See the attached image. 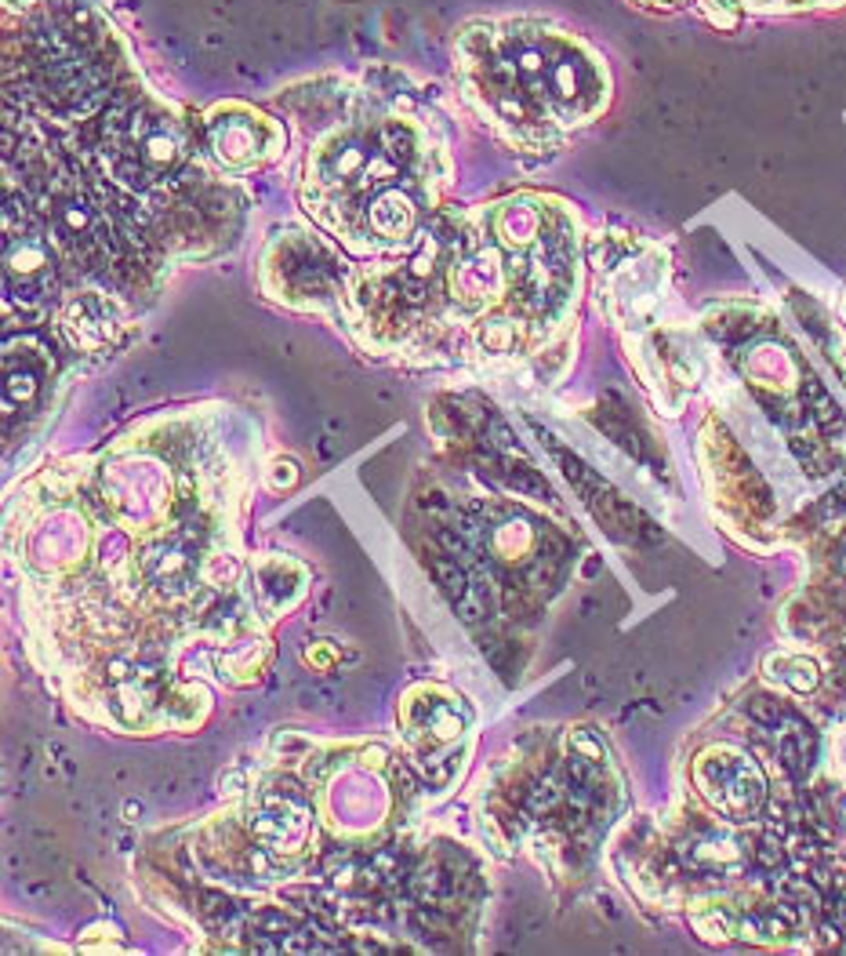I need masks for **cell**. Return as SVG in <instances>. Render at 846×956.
Segmentation results:
<instances>
[{"mask_svg": "<svg viewBox=\"0 0 846 956\" xmlns=\"http://www.w3.org/2000/svg\"><path fill=\"white\" fill-rule=\"evenodd\" d=\"M469 102L520 146H545L553 124H585L607 99L588 48L545 22H480L454 48Z\"/></svg>", "mask_w": 846, "mask_h": 956, "instance_id": "obj_1", "label": "cell"}, {"mask_svg": "<svg viewBox=\"0 0 846 956\" xmlns=\"http://www.w3.org/2000/svg\"><path fill=\"white\" fill-rule=\"evenodd\" d=\"M283 143V132L266 117L248 106H218L207 117V146L229 171L255 167L270 160Z\"/></svg>", "mask_w": 846, "mask_h": 956, "instance_id": "obj_2", "label": "cell"}, {"mask_svg": "<svg viewBox=\"0 0 846 956\" xmlns=\"http://www.w3.org/2000/svg\"><path fill=\"white\" fill-rule=\"evenodd\" d=\"M62 327L77 349L91 353V349L106 345L110 335L117 331V306L102 295H77L62 313Z\"/></svg>", "mask_w": 846, "mask_h": 956, "instance_id": "obj_3", "label": "cell"}]
</instances>
